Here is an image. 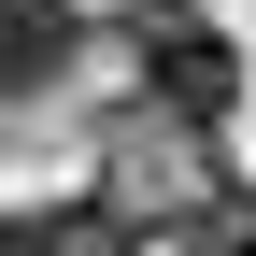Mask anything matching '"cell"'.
I'll use <instances>...</instances> for the list:
<instances>
[{"label": "cell", "instance_id": "obj_1", "mask_svg": "<svg viewBox=\"0 0 256 256\" xmlns=\"http://www.w3.org/2000/svg\"><path fill=\"white\" fill-rule=\"evenodd\" d=\"M128 57H142V100H171V114H228V100H242L228 28L185 14V0H142V14H128Z\"/></svg>", "mask_w": 256, "mask_h": 256}, {"label": "cell", "instance_id": "obj_2", "mask_svg": "<svg viewBox=\"0 0 256 256\" xmlns=\"http://www.w3.org/2000/svg\"><path fill=\"white\" fill-rule=\"evenodd\" d=\"M72 43H86V14H72V0H0V100L57 86V72H72Z\"/></svg>", "mask_w": 256, "mask_h": 256}, {"label": "cell", "instance_id": "obj_3", "mask_svg": "<svg viewBox=\"0 0 256 256\" xmlns=\"http://www.w3.org/2000/svg\"><path fill=\"white\" fill-rule=\"evenodd\" d=\"M185 256H256V185H228V200L185 214Z\"/></svg>", "mask_w": 256, "mask_h": 256}, {"label": "cell", "instance_id": "obj_4", "mask_svg": "<svg viewBox=\"0 0 256 256\" xmlns=\"http://www.w3.org/2000/svg\"><path fill=\"white\" fill-rule=\"evenodd\" d=\"M0 256H72V214H0Z\"/></svg>", "mask_w": 256, "mask_h": 256}]
</instances>
